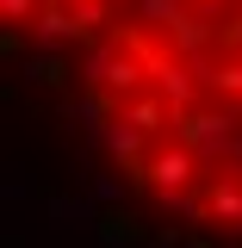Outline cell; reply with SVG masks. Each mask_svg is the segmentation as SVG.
I'll return each instance as SVG.
<instances>
[{
	"instance_id": "9",
	"label": "cell",
	"mask_w": 242,
	"mask_h": 248,
	"mask_svg": "<svg viewBox=\"0 0 242 248\" xmlns=\"http://www.w3.org/2000/svg\"><path fill=\"white\" fill-rule=\"evenodd\" d=\"M99 248H137V242H130V230H124V217L99 223Z\"/></svg>"
},
{
	"instance_id": "5",
	"label": "cell",
	"mask_w": 242,
	"mask_h": 248,
	"mask_svg": "<svg viewBox=\"0 0 242 248\" xmlns=\"http://www.w3.org/2000/svg\"><path fill=\"white\" fill-rule=\"evenodd\" d=\"M137 19H143L149 31H168V37H174L193 13H186V0H137Z\"/></svg>"
},
{
	"instance_id": "2",
	"label": "cell",
	"mask_w": 242,
	"mask_h": 248,
	"mask_svg": "<svg viewBox=\"0 0 242 248\" xmlns=\"http://www.w3.org/2000/svg\"><path fill=\"white\" fill-rule=\"evenodd\" d=\"M149 87L174 106V118H186L193 99H199V87H205V68H186L174 56H149Z\"/></svg>"
},
{
	"instance_id": "7",
	"label": "cell",
	"mask_w": 242,
	"mask_h": 248,
	"mask_svg": "<svg viewBox=\"0 0 242 248\" xmlns=\"http://www.w3.org/2000/svg\"><path fill=\"white\" fill-rule=\"evenodd\" d=\"M25 81H44V87H56V81H68V75H62V56H50V50H37V56H25Z\"/></svg>"
},
{
	"instance_id": "3",
	"label": "cell",
	"mask_w": 242,
	"mask_h": 248,
	"mask_svg": "<svg viewBox=\"0 0 242 248\" xmlns=\"http://www.w3.org/2000/svg\"><path fill=\"white\" fill-rule=\"evenodd\" d=\"M87 37V25H81V13L75 6H62V0H50L37 19H31V44L37 50H50V56H75V44Z\"/></svg>"
},
{
	"instance_id": "1",
	"label": "cell",
	"mask_w": 242,
	"mask_h": 248,
	"mask_svg": "<svg viewBox=\"0 0 242 248\" xmlns=\"http://www.w3.org/2000/svg\"><path fill=\"white\" fill-rule=\"evenodd\" d=\"M193 168H199V155L186 149V143H155V149H149V161H143V180H149L155 192L168 199V205H180V211H199L193 199H180L186 186L199 180Z\"/></svg>"
},
{
	"instance_id": "8",
	"label": "cell",
	"mask_w": 242,
	"mask_h": 248,
	"mask_svg": "<svg viewBox=\"0 0 242 248\" xmlns=\"http://www.w3.org/2000/svg\"><path fill=\"white\" fill-rule=\"evenodd\" d=\"M124 192H130V186H124L118 174H93V186H87L93 205H124Z\"/></svg>"
},
{
	"instance_id": "4",
	"label": "cell",
	"mask_w": 242,
	"mask_h": 248,
	"mask_svg": "<svg viewBox=\"0 0 242 248\" xmlns=\"http://www.w3.org/2000/svg\"><path fill=\"white\" fill-rule=\"evenodd\" d=\"M205 211L224 217V223H242V168L211 174V186H205Z\"/></svg>"
},
{
	"instance_id": "6",
	"label": "cell",
	"mask_w": 242,
	"mask_h": 248,
	"mask_svg": "<svg viewBox=\"0 0 242 248\" xmlns=\"http://www.w3.org/2000/svg\"><path fill=\"white\" fill-rule=\"evenodd\" d=\"M50 217H56L62 230H99V205L93 199H68L62 192V199H50Z\"/></svg>"
}]
</instances>
